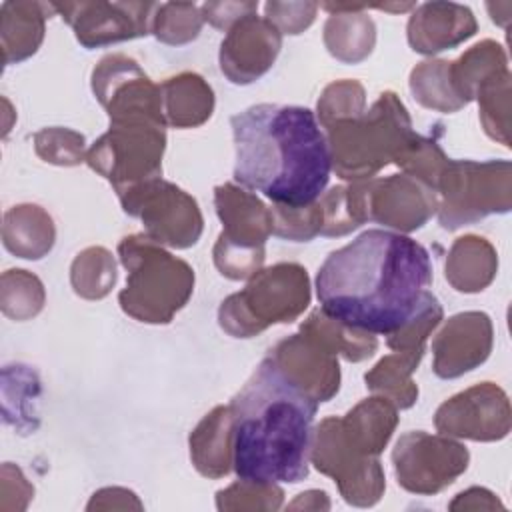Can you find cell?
Segmentation results:
<instances>
[{
    "label": "cell",
    "mask_w": 512,
    "mask_h": 512,
    "mask_svg": "<svg viewBox=\"0 0 512 512\" xmlns=\"http://www.w3.org/2000/svg\"><path fill=\"white\" fill-rule=\"evenodd\" d=\"M284 502V490L274 482H256L244 480L230 484L224 490L216 492V508L222 512H238V510H280Z\"/></svg>",
    "instance_id": "38"
},
{
    "label": "cell",
    "mask_w": 512,
    "mask_h": 512,
    "mask_svg": "<svg viewBox=\"0 0 512 512\" xmlns=\"http://www.w3.org/2000/svg\"><path fill=\"white\" fill-rule=\"evenodd\" d=\"M408 86L414 100L428 110L452 114L464 106L452 86L448 60L432 58L416 64L410 72Z\"/></svg>",
    "instance_id": "33"
},
{
    "label": "cell",
    "mask_w": 512,
    "mask_h": 512,
    "mask_svg": "<svg viewBox=\"0 0 512 512\" xmlns=\"http://www.w3.org/2000/svg\"><path fill=\"white\" fill-rule=\"evenodd\" d=\"M368 222L414 232L422 228L438 210V194L424 182L408 174L366 180Z\"/></svg>",
    "instance_id": "16"
},
{
    "label": "cell",
    "mask_w": 512,
    "mask_h": 512,
    "mask_svg": "<svg viewBox=\"0 0 512 512\" xmlns=\"http://www.w3.org/2000/svg\"><path fill=\"white\" fill-rule=\"evenodd\" d=\"M280 48V30L256 12L248 14L226 30L218 54L220 70L232 84H252L272 68Z\"/></svg>",
    "instance_id": "17"
},
{
    "label": "cell",
    "mask_w": 512,
    "mask_h": 512,
    "mask_svg": "<svg viewBox=\"0 0 512 512\" xmlns=\"http://www.w3.org/2000/svg\"><path fill=\"white\" fill-rule=\"evenodd\" d=\"M92 92L110 122L148 118L166 124L160 86L126 54H108L94 66Z\"/></svg>",
    "instance_id": "12"
},
{
    "label": "cell",
    "mask_w": 512,
    "mask_h": 512,
    "mask_svg": "<svg viewBox=\"0 0 512 512\" xmlns=\"http://www.w3.org/2000/svg\"><path fill=\"white\" fill-rule=\"evenodd\" d=\"M228 406L238 478L296 484L308 476L318 404L292 386L268 358Z\"/></svg>",
    "instance_id": "3"
},
{
    "label": "cell",
    "mask_w": 512,
    "mask_h": 512,
    "mask_svg": "<svg viewBox=\"0 0 512 512\" xmlns=\"http://www.w3.org/2000/svg\"><path fill=\"white\" fill-rule=\"evenodd\" d=\"M52 6L88 50L150 34L158 8L154 2H64Z\"/></svg>",
    "instance_id": "14"
},
{
    "label": "cell",
    "mask_w": 512,
    "mask_h": 512,
    "mask_svg": "<svg viewBox=\"0 0 512 512\" xmlns=\"http://www.w3.org/2000/svg\"><path fill=\"white\" fill-rule=\"evenodd\" d=\"M266 20H270L280 34H302L316 18V2H268L264 6Z\"/></svg>",
    "instance_id": "45"
},
{
    "label": "cell",
    "mask_w": 512,
    "mask_h": 512,
    "mask_svg": "<svg viewBox=\"0 0 512 512\" xmlns=\"http://www.w3.org/2000/svg\"><path fill=\"white\" fill-rule=\"evenodd\" d=\"M510 418L508 394L494 382H480L442 402L434 426L450 438L496 442L508 436Z\"/></svg>",
    "instance_id": "13"
},
{
    "label": "cell",
    "mask_w": 512,
    "mask_h": 512,
    "mask_svg": "<svg viewBox=\"0 0 512 512\" xmlns=\"http://www.w3.org/2000/svg\"><path fill=\"white\" fill-rule=\"evenodd\" d=\"M190 460L206 478H224L234 468V422L230 406H214L190 432Z\"/></svg>",
    "instance_id": "21"
},
{
    "label": "cell",
    "mask_w": 512,
    "mask_h": 512,
    "mask_svg": "<svg viewBox=\"0 0 512 512\" xmlns=\"http://www.w3.org/2000/svg\"><path fill=\"white\" fill-rule=\"evenodd\" d=\"M212 256H214V264L222 276H226L230 280H248L262 268L266 252H264V248L234 246L218 236Z\"/></svg>",
    "instance_id": "44"
},
{
    "label": "cell",
    "mask_w": 512,
    "mask_h": 512,
    "mask_svg": "<svg viewBox=\"0 0 512 512\" xmlns=\"http://www.w3.org/2000/svg\"><path fill=\"white\" fill-rule=\"evenodd\" d=\"M340 424L354 448L368 456H380L398 426V408L376 394L350 408Z\"/></svg>",
    "instance_id": "27"
},
{
    "label": "cell",
    "mask_w": 512,
    "mask_h": 512,
    "mask_svg": "<svg viewBox=\"0 0 512 512\" xmlns=\"http://www.w3.org/2000/svg\"><path fill=\"white\" fill-rule=\"evenodd\" d=\"M272 234L292 242H308L322 232V208L316 200L308 206H280L274 204Z\"/></svg>",
    "instance_id": "43"
},
{
    "label": "cell",
    "mask_w": 512,
    "mask_h": 512,
    "mask_svg": "<svg viewBox=\"0 0 512 512\" xmlns=\"http://www.w3.org/2000/svg\"><path fill=\"white\" fill-rule=\"evenodd\" d=\"M422 356L412 352H394L380 358L366 374V388L390 400L398 410L410 408L418 400V386L412 380Z\"/></svg>",
    "instance_id": "29"
},
{
    "label": "cell",
    "mask_w": 512,
    "mask_h": 512,
    "mask_svg": "<svg viewBox=\"0 0 512 512\" xmlns=\"http://www.w3.org/2000/svg\"><path fill=\"white\" fill-rule=\"evenodd\" d=\"M166 126L198 128L214 112V90L196 72H180L160 84Z\"/></svg>",
    "instance_id": "25"
},
{
    "label": "cell",
    "mask_w": 512,
    "mask_h": 512,
    "mask_svg": "<svg viewBox=\"0 0 512 512\" xmlns=\"http://www.w3.org/2000/svg\"><path fill=\"white\" fill-rule=\"evenodd\" d=\"M310 464L330 476L340 496L358 508H368L380 502L386 478L378 456H368L354 448L344 436L340 418H324L314 434L310 446Z\"/></svg>",
    "instance_id": "9"
},
{
    "label": "cell",
    "mask_w": 512,
    "mask_h": 512,
    "mask_svg": "<svg viewBox=\"0 0 512 512\" xmlns=\"http://www.w3.org/2000/svg\"><path fill=\"white\" fill-rule=\"evenodd\" d=\"M86 510H142V502L132 490L110 486L94 492Z\"/></svg>",
    "instance_id": "48"
},
{
    "label": "cell",
    "mask_w": 512,
    "mask_h": 512,
    "mask_svg": "<svg viewBox=\"0 0 512 512\" xmlns=\"http://www.w3.org/2000/svg\"><path fill=\"white\" fill-rule=\"evenodd\" d=\"M266 358L316 404L332 400L340 390L338 356L312 336L292 334L270 348Z\"/></svg>",
    "instance_id": "15"
},
{
    "label": "cell",
    "mask_w": 512,
    "mask_h": 512,
    "mask_svg": "<svg viewBox=\"0 0 512 512\" xmlns=\"http://www.w3.org/2000/svg\"><path fill=\"white\" fill-rule=\"evenodd\" d=\"M230 126L240 186L280 206H308L324 194L332 156L310 108L256 104L234 114Z\"/></svg>",
    "instance_id": "2"
},
{
    "label": "cell",
    "mask_w": 512,
    "mask_h": 512,
    "mask_svg": "<svg viewBox=\"0 0 512 512\" xmlns=\"http://www.w3.org/2000/svg\"><path fill=\"white\" fill-rule=\"evenodd\" d=\"M300 332L312 336L336 356L348 362H362L378 350V340L372 332L354 328L338 318L328 316L322 308L310 312V316L300 324Z\"/></svg>",
    "instance_id": "28"
},
{
    "label": "cell",
    "mask_w": 512,
    "mask_h": 512,
    "mask_svg": "<svg viewBox=\"0 0 512 512\" xmlns=\"http://www.w3.org/2000/svg\"><path fill=\"white\" fill-rule=\"evenodd\" d=\"M330 16L324 24L326 50L344 64L366 60L376 44L374 20L364 12V4H322Z\"/></svg>",
    "instance_id": "22"
},
{
    "label": "cell",
    "mask_w": 512,
    "mask_h": 512,
    "mask_svg": "<svg viewBox=\"0 0 512 512\" xmlns=\"http://www.w3.org/2000/svg\"><path fill=\"white\" fill-rule=\"evenodd\" d=\"M470 452L458 440L422 430L406 432L392 450L398 484L412 494L432 496L466 472Z\"/></svg>",
    "instance_id": "11"
},
{
    "label": "cell",
    "mask_w": 512,
    "mask_h": 512,
    "mask_svg": "<svg viewBox=\"0 0 512 512\" xmlns=\"http://www.w3.org/2000/svg\"><path fill=\"white\" fill-rule=\"evenodd\" d=\"M310 278L296 262L260 268L218 308V324L232 338H252L272 324L294 322L310 304Z\"/></svg>",
    "instance_id": "6"
},
{
    "label": "cell",
    "mask_w": 512,
    "mask_h": 512,
    "mask_svg": "<svg viewBox=\"0 0 512 512\" xmlns=\"http://www.w3.org/2000/svg\"><path fill=\"white\" fill-rule=\"evenodd\" d=\"M498 272L496 248L482 236L464 234L448 250L444 274L448 284L464 294L482 292Z\"/></svg>",
    "instance_id": "24"
},
{
    "label": "cell",
    "mask_w": 512,
    "mask_h": 512,
    "mask_svg": "<svg viewBox=\"0 0 512 512\" xmlns=\"http://www.w3.org/2000/svg\"><path fill=\"white\" fill-rule=\"evenodd\" d=\"M56 12L52 4L8 0L0 6V44L4 64H18L40 48L46 32V18Z\"/></svg>",
    "instance_id": "23"
},
{
    "label": "cell",
    "mask_w": 512,
    "mask_h": 512,
    "mask_svg": "<svg viewBox=\"0 0 512 512\" xmlns=\"http://www.w3.org/2000/svg\"><path fill=\"white\" fill-rule=\"evenodd\" d=\"M492 342L494 328L486 312L468 310L454 314L432 340L434 374L452 380L478 368L488 360Z\"/></svg>",
    "instance_id": "18"
},
{
    "label": "cell",
    "mask_w": 512,
    "mask_h": 512,
    "mask_svg": "<svg viewBox=\"0 0 512 512\" xmlns=\"http://www.w3.org/2000/svg\"><path fill=\"white\" fill-rule=\"evenodd\" d=\"M486 8L490 10V14H496V12H498V8H502V10L510 12L512 4H510V2H502V4H492V2H488V4H486ZM492 20H494L496 24H500V26H504V28H506V26H508V20H510V16H508V14H504V16H500V14H498V16H494Z\"/></svg>",
    "instance_id": "51"
},
{
    "label": "cell",
    "mask_w": 512,
    "mask_h": 512,
    "mask_svg": "<svg viewBox=\"0 0 512 512\" xmlns=\"http://www.w3.org/2000/svg\"><path fill=\"white\" fill-rule=\"evenodd\" d=\"M430 282V254L422 244L398 232L366 230L326 256L316 296L328 316L388 336L414 316Z\"/></svg>",
    "instance_id": "1"
},
{
    "label": "cell",
    "mask_w": 512,
    "mask_h": 512,
    "mask_svg": "<svg viewBox=\"0 0 512 512\" xmlns=\"http://www.w3.org/2000/svg\"><path fill=\"white\" fill-rule=\"evenodd\" d=\"M116 278V260L104 246H88L72 260L70 284L80 298L100 300L108 296Z\"/></svg>",
    "instance_id": "34"
},
{
    "label": "cell",
    "mask_w": 512,
    "mask_h": 512,
    "mask_svg": "<svg viewBox=\"0 0 512 512\" xmlns=\"http://www.w3.org/2000/svg\"><path fill=\"white\" fill-rule=\"evenodd\" d=\"M408 44L418 54H438L472 38L478 22L472 10L456 2H426L408 20Z\"/></svg>",
    "instance_id": "19"
},
{
    "label": "cell",
    "mask_w": 512,
    "mask_h": 512,
    "mask_svg": "<svg viewBox=\"0 0 512 512\" xmlns=\"http://www.w3.org/2000/svg\"><path fill=\"white\" fill-rule=\"evenodd\" d=\"M504 68H508L504 48L494 40H482L450 62V80L466 106L476 98L480 84Z\"/></svg>",
    "instance_id": "31"
},
{
    "label": "cell",
    "mask_w": 512,
    "mask_h": 512,
    "mask_svg": "<svg viewBox=\"0 0 512 512\" xmlns=\"http://www.w3.org/2000/svg\"><path fill=\"white\" fill-rule=\"evenodd\" d=\"M0 508L8 512L12 494H16V510H24L34 494L32 484L26 480V476L22 474V470L10 462H6L2 466V474H0Z\"/></svg>",
    "instance_id": "46"
},
{
    "label": "cell",
    "mask_w": 512,
    "mask_h": 512,
    "mask_svg": "<svg viewBox=\"0 0 512 512\" xmlns=\"http://www.w3.org/2000/svg\"><path fill=\"white\" fill-rule=\"evenodd\" d=\"M450 510H504V504L486 488H468L450 502Z\"/></svg>",
    "instance_id": "49"
},
{
    "label": "cell",
    "mask_w": 512,
    "mask_h": 512,
    "mask_svg": "<svg viewBox=\"0 0 512 512\" xmlns=\"http://www.w3.org/2000/svg\"><path fill=\"white\" fill-rule=\"evenodd\" d=\"M118 256L126 268V286L118 294L124 314L144 324H168L194 292L192 266L142 234L124 236Z\"/></svg>",
    "instance_id": "5"
},
{
    "label": "cell",
    "mask_w": 512,
    "mask_h": 512,
    "mask_svg": "<svg viewBox=\"0 0 512 512\" xmlns=\"http://www.w3.org/2000/svg\"><path fill=\"white\" fill-rule=\"evenodd\" d=\"M442 314L444 312L438 298L432 292H428L420 308L414 312V316L406 324H402L398 330L388 334L386 338L388 348H392L394 352H412V354L424 356L426 340L430 332L440 324Z\"/></svg>",
    "instance_id": "40"
},
{
    "label": "cell",
    "mask_w": 512,
    "mask_h": 512,
    "mask_svg": "<svg viewBox=\"0 0 512 512\" xmlns=\"http://www.w3.org/2000/svg\"><path fill=\"white\" fill-rule=\"evenodd\" d=\"M2 242L4 248L18 258L40 260L54 248V220L38 204L12 206L2 218Z\"/></svg>",
    "instance_id": "26"
},
{
    "label": "cell",
    "mask_w": 512,
    "mask_h": 512,
    "mask_svg": "<svg viewBox=\"0 0 512 512\" xmlns=\"http://www.w3.org/2000/svg\"><path fill=\"white\" fill-rule=\"evenodd\" d=\"M438 222L458 230L512 208V164L508 160H448L438 182Z\"/></svg>",
    "instance_id": "7"
},
{
    "label": "cell",
    "mask_w": 512,
    "mask_h": 512,
    "mask_svg": "<svg viewBox=\"0 0 512 512\" xmlns=\"http://www.w3.org/2000/svg\"><path fill=\"white\" fill-rule=\"evenodd\" d=\"M322 236H346L368 222L366 180L334 186L320 198Z\"/></svg>",
    "instance_id": "32"
},
{
    "label": "cell",
    "mask_w": 512,
    "mask_h": 512,
    "mask_svg": "<svg viewBox=\"0 0 512 512\" xmlns=\"http://www.w3.org/2000/svg\"><path fill=\"white\" fill-rule=\"evenodd\" d=\"M290 510H328L330 500L324 490H306L296 496L294 502L288 504Z\"/></svg>",
    "instance_id": "50"
},
{
    "label": "cell",
    "mask_w": 512,
    "mask_h": 512,
    "mask_svg": "<svg viewBox=\"0 0 512 512\" xmlns=\"http://www.w3.org/2000/svg\"><path fill=\"white\" fill-rule=\"evenodd\" d=\"M40 378L24 364L6 366L2 370V404L4 420L14 424L20 434H30L40 424L38 400H40Z\"/></svg>",
    "instance_id": "30"
},
{
    "label": "cell",
    "mask_w": 512,
    "mask_h": 512,
    "mask_svg": "<svg viewBox=\"0 0 512 512\" xmlns=\"http://www.w3.org/2000/svg\"><path fill=\"white\" fill-rule=\"evenodd\" d=\"M448 160L450 158L444 154V150L440 148V144L434 138H426L416 132L412 142L406 146V150L396 160V166L402 168L404 174L424 182L426 186H430L436 192V182H438L444 166L448 164Z\"/></svg>",
    "instance_id": "41"
},
{
    "label": "cell",
    "mask_w": 512,
    "mask_h": 512,
    "mask_svg": "<svg viewBox=\"0 0 512 512\" xmlns=\"http://www.w3.org/2000/svg\"><path fill=\"white\" fill-rule=\"evenodd\" d=\"M202 16L218 30L232 28L238 20L258 10V2H204Z\"/></svg>",
    "instance_id": "47"
},
{
    "label": "cell",
    "mask_w": 512,
    "mask_h": 512,
    "mask_svg": "<svg viewBox=\"0 0 512 512\" xmlns=\"http://www.w3.org/2000/svg\"><path fill=\"white\" fill-rule=\"evenodd\" d=\"M216 214L224 226L220 238L242 248H264L272 234L270 208L248 188L232 182L214 188Z\"/></svg>",
    "instance_id": "20"
},
{
    "label": "cell",
    "mask_w": 512,
    "mask_h": 512,
    "mask_svg": "<svg viewBox=\"0 0 512 512\" xmlns=\"http://www.w3.org/2000/svg\"><path fill=\"white\" fill-rule=\"evenodd\" d=\"M166 124L148 118L110 122L86 152V164L122 194L138 184L162 178Z\"/></svg>",
    "instance_id": "8"
},
{
    "label": "cell",
    "mask_w": 512,
    "mask_h": 512,
    "mask_svg": "<svg viewBox=\"0 0 512 512\" xmlns=\"http://www.w3.org/2000/svg\"><path fill=\"white\" fill-rule=\"evenodd\" d=\"M204 24L200 6L192 2H164L158 4L152 34L170 46H182L198 38Z\"/></svg>",
    "instance_id": "37"
},
{
    "label": "cell",
    "mask_w": 512,
    "mask_h": 512,
    "mask_svg": "<svg viewBox=\"0 0 512 512\" xmlns=\"http://www.w3.org/2000/svg\"><path fill=\"white\" fill-rule=\"evenodd\" d=\"M510 78L508 68L492 74L480 84L474 98L484 132L506 148H510Z\"/></svg>",
    "instance_id": "35"
},
{
    "label": "cell",
    "mask_w": 512,
    "mask_h": 512,
    "mask_svg": "<svg viewBox=\"0 0 512 512\" xmlns=\"http://www.w3.org/2000/svg\"><path fill=\"white\" fill-rule=\"evenodd\" d=\"M46 292L38 276L28 270L12 268L0 278V308L4 316L24 322L38 316L44 308Z\"/></svg>",
    "instance_id": "36"
},
{
    "label": "cell",
    "mask_w": 512,
    "mask_h": 512,
    "mask_svg": "<svg viewBox=\"0 0 512 512\" xmlns=\"http://www.w3.org/2000/svg\"><path fill=\"white\" fill-rule=\"evenodd\" d=\"M122 210L140 218L144 234L162 246H194L204 228L198 202L176 184L156 178L118 194Z\"/></svg>",
    "instance_id": "10"
},
{
    "label": "cell",
    "mask_w": 512,
    "mask_h": 512,
    "mask_svg": "<svg viewBox=\"0 0 512 512\" xmlns=\"http://www.w3.org/2000/svg\"><path fill=\"white\" fill-rule=\"evenodd\" d=\"M364 110H366L364 86L358 80H350V78L328 84L316 104V114L320 120L318 124L322 128L340 120L356 118L364 114Z\"/></svg>",
    "instance_id": "39"
},
{
    "label": "cell",
    "mask_w": 512,
    "mask_h": 512,
    "mask_svg": "<svg viewBox=\"0 0 512 512\" xmlns=\"http://www.w3.org/2000/svg\"><path fill=\"white\" fill-rule=\"evenodd\" d=\"M34 150L38 158L54 166H78L86 162V140L80 132L52 126L34 134Z\"/></svg>",
    "instance_id": "42"
},
{
    "label": "cell",
    "mask_w": 512,
    "mask_h": 512,
    "mask_svg": "<svg viewBox=\"0 0 512 512\" xmlns=\"http://www.w3.org/2000/svg\"><path fill=\"white\" fill-rule=\"evenodd\" d=\"M332 170L342 180L360 182L374 178L412 142L416 132L400 98L386 90L364 114L334 122L324 128Z\"/></svg>",
    "instance_id": "4"
}]
</instances>
